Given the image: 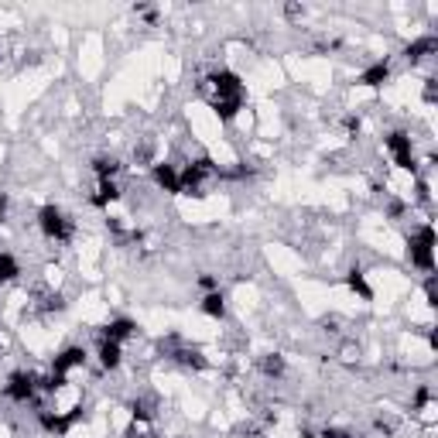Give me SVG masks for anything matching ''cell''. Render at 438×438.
I'll use <instances>...</instances> for the list:
<instances>
[{"label":"cell","mask_w":438,"mask_h":438,"mask_svg":"<svg viewBox=\"0 0 438 438\" xmlns=\"http://www.w3.org/2000/svg\"><path fill=\"white\" fill-rule=\"evenodd\" d=\"M284 14H288V17H305V7H298V3H288V7H284Z\"/></svg>","instance_id":"obj_31"},{"label":"cell","mask_w":438,"mask_h":438,"mask_svg":"<svg viewBox=\"0 0 438 438\" xmlns=\"http://www.w3.org/2000/svg\"><path fill=\"white\" fill-rule=\"evenodd\" d=\"M130 415H134V421H151V418H155V401H151V397L130 401Z\"/></svg>","instance_id":"obj_22"},{"label":"cell","mask_w":438,"mask_h":438,"mask_svg":"<svg viewBox=\"0 0 438 438\" xmlns=\"http://www.w3.org/2000/svg\"><path fill=\"white\" fill-rule=\"evenodd\" d=\"M120 168H123V165H120L117 158H106V155L92 161V175L99 178V181H117V175H120Z\"/></svg>","instance_id":"obj_18"},{"label":"cell","mask_w":438,"mask_h":438,"mask_svg":"<svg viewBox=\"0 0 438 438\" xmlns=\"http://www.w3.org/2000/svg\"><path fill=\"white\" fill-rule=\"evenodd\" d=\"M34 390H38V377L28 373V370H14V373L7 377V384H3V394H7L14 404H28V401L34 397Z\"/></svg>","instance_id":"obj_6"},{"label":"cell","mask_w":438,"mask_h":438,"mask_svg":"<svg viewBox=\"0 0 438 438\" xmlns=\"http://www.w3.org/2000/svg\"><path fill=\"white\" fill-rule=\"evenodd\" d=\"M298 435H301V438H315V435H312V432H308V428H301V432H298Z\"/></svg>","instance_id":"obj_33"},{"label":"cell","mask_w":438,"mask_h":438,"mask_svg":"<svg viewBox=\"0 0 438 438\" xmlns=\"http://www.w3.org/2000/svg\"><path fill=\"white\" fill-rule=\"evenodd\" d=\"M404 209H408V206H404L401 199H390V202H387V212H390V219H401V216H404Z\"/></svg>","instance_id":"obj_26"},{"label":"cell","mask_w":438,"mask_h":438,"mask_svg":"<svg viewBox=\"0 0 438 438\" xmlns=\"http://www.w3.org/2000/svg\"><path fill=\"white\" fill-rule=\"evenodd\" d=\"M216 175H219V165H216L209 155H202V158L188 161V165L178 172L181 195H195V199H202V195H206V185H209V178H216Z\"/></svg>","instance_id":"obj_1"},{"label":"cell","mask_w":438,"mask_h":438,"mask_svg":"<svg viewBox=\"0 0 438 438\" xmlns=\"http://www.w3.org/2000/svg\"><path fill=\"white\" fill-rule=\"evenodd\" d=\"M390 79V62L387 59H380V62H373V66H366L359 76H356V83L359 86H370V89H377V86H384Z\"/></svg>","instance_id":"obj_12"},{"label":"cell","mask_w":438,"mask_h":438,"mask_svg":"<svg viewBox=\"0 0 438 438\" xmlns=\"http://www.w3.org/2000/svg\"><path fill=\"white\" fill-rule=\"evenodd\" d=\"M17 274H21V263L14 261V254H0V288L17 281Z\"/></svg>","instance_id":"obj_21"},{"label":"cell","mask_w":438,"mask_h":438,"mask_svg":"<svg viewBox=\"0 0 438 438\" xmlns=\"http://www.w3.org/2000/svg\"><path fill=\"white\" fill-rule=\"evenodd\" d=\"M346 288H350V291H356L363 301H373V288L366 284V274H363V267H359V263L346 270Z\"/></svg>","instance_id":"obj_15"},{"label":"cell","mask_w":438,"mask_h":438,"mask_svg":"<svg viewBox=\"0 0 438 438\" xmlns=\"http://www.w3.org/2000/svg\"><path fill=\"white\" fill-rule=\"evenodd\" d=\"M384 148L390 151V158H394V165L401 168V172H418V161H415V141H411V134L408 130H390L387 137H384Z\"/></svg>","instance_id":"obj_4"},{"label":"cell","mask_w":438,"mask_h":438,"mask_svg":"<svg viewBox=\"0 0 438 438\" xmlns=\"http://www.w3.org/2000/svg\"><path fill=\"white\" fill-rule=\"evenodd\" d=\"M134 336H137V322L134 319H110L99 329V339H110V343H127Z\"/></svg>","instance_id":"obj_9"},{"label":"cell","mask_w":438,"mask_h":438,"mask_svg":"<svg viewBox=\"0 0 438 438\" xmlns=\"http://www.w3.org/2000/svg\"><path fill=\"white\" fill-rule=\"evenodd\" d=\"M199 288L209 295V291H219V281H216L212 274H202V277H199Z\"/></svg>","instance_id":"obj_27"},{"label":"cell","mask_w":438,"mask_h":438,"mask_svg":"<svg viewBox=\"0 0 438 438\" xmlns=\"http://www.w3.org/2000/svg\"><path fill=\"white\" fill-rule=\"evenodd\" d=\"M117 199H120V185H117V181H99V188L92 192L89 202H92L96 209H110Z\"/></svg>","instance_id":"obj_17"},{"label":"cell","mask_w":438,"mask_h":438,"mask_svg":"<svg viewBox=\"0 0 438 438\" xmlns=\"http://www.w3.org/2000/svg\"><path fill=\"white\" fill-rule=\"evenodd\" d=\"M151 178H155V185H158L161 192H168V195H181V185H178V168H175V165H168V161L151 165Z\"/></svg>","instance_id":"obj_11"},{"label":"cell","mask_w":438,"mask_h":438,"mask_svg":"<svg viewBox=\"0 0 438 438\" xmlns=\"http://www.w3.org/2000/svg\"><path fill=\"white\" fill-rule=\"evenodd\" d=\"M45 315H52V312H66V295H59V291H48L45 295V301L38 305Z\"/></svg>","instance_id":"obj_23"},{"label":"cell","mask_w":438,"mask_h":438,"mask_svg":"<svg viewBox=\"0 0 438 438\" xmlns=\"http://www.w3.org/2000/svg\"><path fill=\"white\" fill-rule=\"evenodd\" d=\"M428 401H432V390H428V387H418V394H415V404H411V411H425V408H428Z\"/></svg>","instance_id":"obj_24"},{"label":"cell","mask_w":438,"mask_h":438,"mask_svg":"<svg viewBox=\"0 0 438 438\" xmlns=\"http://www.w3.org/2000/svg\"><path fill=\"white\" fill-rule=\"evenodd\" d=\"M438 52V38L435 34H425V38H418V41H411L408 48H404V59L411 62V66H418V62H425L428 55H435Z\"/></svg>","instance_id":"obj_13"},{"label":"cell","mask_w":438,"mask_h":438,"mask_svg":"<svg viewBox=\"0 0 438 438\" xmlns=\"http://www.w3.org/2000/svg\"><path fill=\"white\" fill-rule=\"evenodd\" d=\"M3 219H7V195L0 192V223H3Z\"/></svg>","instance_id":"obj_32"},{"label":"cell","mask_w":438,"mask_h":438,"mask_svg":"<svg viewBox=\"0 0 438 438\" xmlns=\"http://www.w3.org/2000/svg\"><path fill=\"white\" fill-rule=\"evenodd\" d=\"M161 352H165L168 359H175L178 366H185V370H206V366H209V359H206L202 352L195 350V346H181L178 336H172L168 343H161Z\"/></svg>","instance_id":"obj_7"},{"label":"cell","mask_w":438,"mask_h":438,"mask_svg":"<svg viewBox=\"0 0 438 438\" xmlns=\"http://www.w3.org/2000/svg\"><path fill=\"white\" fill-rule=\"evenodd\" d=\"M257 438H263V435H257Z\"/></svg>","instance_id":"obj_34"},{"label":"cell","mask_w":438,"mask_h":438,"mask_svg":"<svg viewBox=\"0 0 438 438\" xmlns=\"http://www.w3.org/2000/svg\"><path fill=\"white\" fill-rule=\"evenodd\" d=\"M343 127H346V134H350V137H356L363 123H359V117H346V120H343Z\"/></svg>","instance_id":"obj_29"},{"label":"cell","mask_w":438,"mask_h":438,"mask_svg":"<svg viewBox=\"0 0 438 438\" xmlns=\"http://www.w3.org/2000/svg\"><path fill=\"white\" fill-rule=\"evenodd\" d=\"M212 110H216V117H219L223 123H230V120H237V113L243 110V99H216Z\"/></svg>","instance_id":"obj_19"},{"label":"cell","mask_w":438,"mask_h":438,"mask_svg":"<svg viewBox=\"0 0 438 438\" xmlns=\"http://www.w3.org/2000/svg\"><path fill=\"white\" fill-rule=\"evenodd\" d=\"M96 356H99V366H103V370H117V366L123 363L120 343H110V339H99V350H96Z\"/></svg>","instance_id":"obj_16"},{"label":"cell","mask_w":438,"mask_h":438,"mask_svg":"<svg viewBox=\"0 0 438 438\" xmlns=\"http://www.w3.org/2000/svg\"><path fill=\"white\" fill-rule=\"evenodd\" d=\"M415 188H418V195H415V199H418L421 206H428V202H432V188H428V181H425V178H418V185H415Z\"/></svg>","instance_id":"obj_25"},{"label":"cell","mask_w":438,"mask_h":438,"mask_svg":"<svg viewBox=\"0 0 438 438\" xmlns=\"http://www.w3.org/2000/svg\"><path fill=\"white\" fill-rule=\"evenodd\" d=\"M373 428H377L380 435H394V421H390V418H377V421H373Z\"/></svg>","instance_id":"obj_28"},{"label":"cell","mask_w":438,"mask_h":438,"mask_svg":"<svg viewBox=\"0 0 438 438\" xmlns=\"http://www.w3.org/2000/svg\"><path fill=\"white\" fill-rule=\"evenodd\" d=\"M206 86L212 89V99L209 103H216V99H243V83H240V76L233 69H216L206 79Z\"/></svg>","instance_id":"obj_5"},{"label":"cell","mask_w":438,"mask_h":438,"mask_svg":"<svg viewBox=\"0 0 438 438\" xmlns=\"http://www.w3.org/2000/svg\"><path fill=\"white\" fill-rule=\"evenodd\" d=\"M38 230H41L45 240H52V243H69V240L76 237L72 216H66L59 206H41V209H38Z\"/></svg>","instance_id":"obj_3"},{"label":"cell","mask_w":438,"mask_h":438,"mask_svg":"<svg viewBox=\"0 0 438 438\" xmlns=\"http://www.w3.org/2000/svg\"><path fill=\"white\" fill-rule=\"evenodd\" d=\"M83 418V408H72L69 415H55L52 408H38V425L48 432V435H69V428Z\"/></svg>","instance_id":"obj_8"},{"label":"cell","mask_w":438,"mask_h":438,"mask_svg":"<svg viewBox=\"0 0 438 438\" xmlns=\"http://www.w3.org/2000/svg\"><path fill=\"white\" fill-rule=\"evenodd\" d=\"M284 370H288V366H284V356H277V352L261 356V373L263 377H274V380H277V377H284Z\"/></svg>","instance_id":"obj_20"},{"label":"cell","mask_w":438,"mask_h":438,"mask_svg":"<svg viewBox=\"0 0 438 438\" xmlns=\"http://www.w3.org/2000/svg\"><path fill=\"white\" fill-rule=\"evenodd\" d=\"M408 261L415 263L418 270H425V274L435 270V226L432 223H421L408 237Z\"/></svg>","instance_id":"obj_2"},{"label":"cell","mask_w":438,"mask_h":438,"mask_svg":"<svg viewBox=\"0 0 438 438\" xmlns=\"http://www.w3.org/2000/svg\"><path fill=\"white\" fill-rule=\"evenodd\" d=\"M86 350L83 346H66V350L59 352L55 359H52V373H69V370H76V366H86Z\"/></svg>","instance_id":"obj_10"},{"label":"cell","mask_w":438,"mask_h":438,"mask_svg":"<svg viewBox=\"0 0 438 438\" xmlns=\"http://www.w3.org/2000/svg\"><path fill=\"white\" fill-rule=\"evenodd\" d=\"M425 103H435V79H425Z\"/></svg>","instance_id":"obj_30"},{"label":"cell","mask_w":438,"mask_h":438,"mask_svg":"<svg viewBox=\"0 0 438 438\" xmlns=\"http://www.w3.org/2000/svg\"><path fill=\"white\" fill-rule=\"evenodd\" d=\"M199 308H202V315L223 322V319H226V298H223V291H209V295H202Z\"/></svg>","instance_id":"obj_14"}]
</instances>
